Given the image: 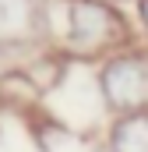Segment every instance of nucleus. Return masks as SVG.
<instances>
[{
	"mask_svg": "<svg viewBox=\"0 0 148 152\" xmlns=\"http://www.w3.org/2000/svg\"><path fill=\"white\" fill-rule=\"evenodd\" d=\"M99 92L113 113L148 110V53L120 50L99 67Z\"/></svg>",
	"mask_w": 148,
	"mask_h": 152,
	"instance_id": "f03ea898",
	"label": "nucleus"
},
{
	"mask_svg": "<svg viewBox=\"0 0 148 152\" xmlns=\"http://www.w3.org/2000/svg\"><path fill=\"white\" fill-rule=\"evenodd\" d=\"M106 4H110V0H106Z\"/></svg>",
	"mask_w": 148,
	"mask_h": 152,
	"instance_id": "39448f33",
	"label": "nucleus"
},
{
	"mask_svg": "<svg viewBox=\"0 0 148 152\" xmlns=\"http://www.w3.org/2000/svg\"><path fill=\"white\" fill-rule=\"evenodd\" d=\"M138 11H141V21H145V28H148V0H138Z\"/></svg>",
	"mask_w": 148,
	"mask_h": 152,
	"instance_id": "20e7f679",
	"label": "nucleus"
},
{
	"mask_svg": "<svg viewBox=\"0 0 148 152\" xmlns=\"http://www.w3.org/2000/svg\"><path fill=\"white\" fill-rule=\"evenodd\" d=\"M131 42L127 18L106 0H67V50L81 57L116 53Z\"/></svg>",
	"mask_w": 148,
	"mask_h": 152,
	"instance_id": "f257e3e1",
	"label": "nucleus"
},
{
	"mask_svg": "<svg viewBox=\"0 0 148 152\" xmlns=\"http://www.w3.org/2000/svg\"><path fill=\"white\" fill-rule=\"evenodd\" d=\"M110 152H148V110L120 113L110 124Z\"/></svg>",
	"mask_w": 148,
	"mask_h": 152,
	"instance_id": "7ed1b4c3",
	"label": "nucleus"
}]
</instances>
